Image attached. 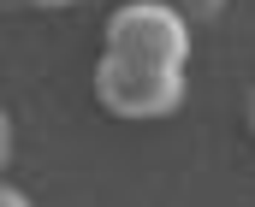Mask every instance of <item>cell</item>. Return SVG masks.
Returning <instances> with one entry per match:
<instances>
[{
  "instance_id": "2",
  "label": "cell",
  "mask_w": 255,
  "mask_h": 207,
  "mask_svg": "<svg viewBox=\"0 0 255 207\" xmlns=\"http://www.w3.org/2000/svg\"><path fill=\"white\" fill-rule=\"evenodd\" d=\"M184 71H154V66H130L119 54H101L95 60V101L113 113V119H130V125H148V119H172L184 107Z\"/></svg>"
},
{
  "instance_id": "1",
  "label": "cell",
  "mask_w": 255,
  "mask_h": 207,
  "mask_svg": "<svg viewBox=\"0 0 255 207\" xmlns=\"http://www.w3.org/2000/svg\"><path fill=\"white\" fill-rule=\"evenodd\" d=\"M107 54L154 71H184L190 66V18L166 0H130L107 18Z\"/></svg>"
},
{
  "instance_id": "5",
  "label": "cell",
  "mask_w": 255,
  "mask_h": 207,
  "mask_svg": "<svg viewBox=\"0 0 255 207\" xmlns=\"http://www.w3.org/2000/svg\"><path fill=\"white\" fill-rule=\"evenodd\" d=\"M24 6H48V12H54V6H71V0H24Z\"/></svg>"
},
{
  "instance_id": "4",
  "label": "cell",
  "mask_w": 255,
  "mask_h": 207,
  "mask_svg": "<svg viewBox=\"0 0 255 207\" xmlns=\"http://www.w3.org/2000/svg\"><path fill=\"white\" fill-rule=\"evenodd\" d=\"M0 207H30V196H24L18 184H0Z\"/></svg>"
},
{
  "instance_id": "3",
  "label": "cell",
  "mask_w": 255,
  "mask_h": 207,
  "mask_svg": "<svg viewBox=\"0 0 255 207\" xmlns=\"http://www.w3.org/2000/svg\"><path fill=\"white\" fill-rule=\"evenodd\" d=\"M178 12H184L190 24H208V18H220V12H226V0H184Z\"/></svg>"
},
{
  "instance_id": "6",
  "label": "cell",
  "mask_w": 255,
  "mask_h": 207,
  "mask_svg": "<svg viewBox=\"0 0 255 207\" xmlns=\"http://www.w3.org/2000/svg\"><path fill=\"white\" fill-rule=\"evenodd\" d=\"M250 131H255V89H250Z\"/></svg>"
}]
</instances>
